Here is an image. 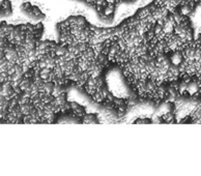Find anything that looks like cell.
Wrapping results in <instances>:
<instances>
[{"label":"cell","instance_id":"4","mask_svg":"<svg viewBox=\"0 0 201 176\" xmlns=\"http://www.w3.org/2000/svg\"><path fill=\"white\" fill-rule=\"evenodd\" d=\"M132 1H136V0H132Z\"/></svg>","mask_w":201,"mask_h":176},{"label":"cell","instance_id":"3","mask_svg":"<svg viewBox=\"0 0 201 176\" xmlns=\"http://www.w3.org/2000/svg\"><path fill=\"white\" fill-rule=\"evenodd\" d=\"M152 121L151 118H148V117H138L137 119H135V120L133 121V123H136V124H144V123H152Z\"/></svg>","mask_w":201,"mask_h":176},{"label":"cell","instance_id":"1","mask_svg":"<svg viewBox=\"0 0 201 176\" xmlns=\"http://www.w3.org/2000/svg\"><path fill=\"white\" fill-rule=\"evenodd\" d=\"M12 14V4L9 0H3L0 4V15L9 16Z\"/></svg>","mask_w":201,"mask_h":176},{"label":"cell","instance_id":"2","mask_svg":"<svg viewBox=\"0 0 201 176\" xmlns=\"http://www.w3.org/2000/svg\"><path fill=\"white\" fill-rule=\"evenodd\" d=\"M83 122L84 123H99V119L95 114H85L83 117Z\"/></svg>","mask_w":201,"mask_h":176}]
</instances>
